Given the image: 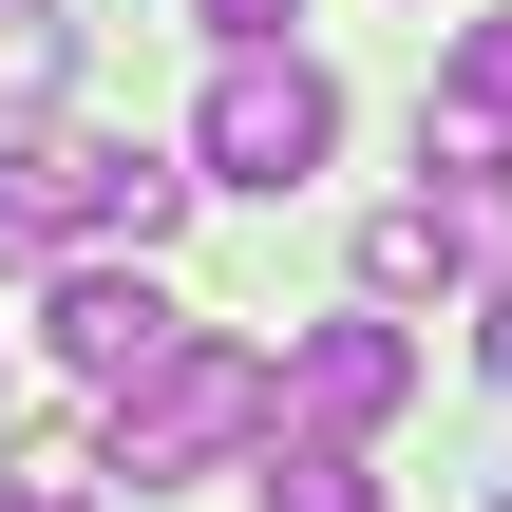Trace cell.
Returning <instances> with one entry per match:
<instances>
[{
    "label": "cell",
    "instance_id": "obj_1",
    "mask_svg": "<svg viewBox=\"0 0 512 512\" xmlns=\"http://www.w3.org/2000/svg\"><path fill=\"white\" fill-rule=\"evenodd\" d=\"M266 418H285V361H266V342H209V323H190V342H171L152 380H114V399H95V475H133V494H171V475H209V456H247Z\"/></svg>",
    "mask_w": 512,
    "mask_h": 512
},
{
    "label": "cell",
    "instance_id": "obj_2",
    "mask_svg": "<svg viewBox=\"0 0 512 512\" xmlns=\"http://www.w3.org/2000/svg\"><path fill=\"white\" fill-rule=\"evenodd\" d=\"M190 228V171L133 152V133H0V266L38 247H171Z\"/></svg>",
    "mask_w": 512,
    "mask_h": 512
},
{
    "label": "cell",
    "instance_id": "obj_3",
    "mask_svg": "<svg viewBox=\"0 0 512 512\" xmlns=\"http://www.w3.org/2000/svg\"><path fill=\"white\" fill-rule=\"evenodd\" d=\"M323 152H342V76L285 57V38H228V76H209V114H190V171H209V190H304Z\"/></svg>",
    "mask_w": 512,
    "mask_h": 512
},
{
    "label": "cell",
    "instance_id": "obj_4",
    "mask_svg": "<svg viewBox=\"0 0 512 512\" xmlns=\"http://www.w3.org/2000/svg\"><path fill=\"white\" fill-rule=\"evenodd\" d=\"M38 342H57V380H152L171 342H190V304L152 285V247H95V266H57V304H38Z\"/></svg>",
    "mask_w": 512,
    "mask_h": 512
},
{
    "label": "cell",
    "instance_id": "obj_5",
    "mask_svg": "<svg viewBox=\"0 0 512 512\" xmlns=\"http://www.w3.org/2000/svg\"><path fill=\"white\" fill-rule=\"evenodd\" d=\"M399 399H418V342H399L380 285H361V323H304V342H285V418H304V437H380Z\"/></svg>",
    "mask_w": 512,
    "mask_h": 512
},
{
    "label": "cell",
    "instance_id": "obj_6",
    "mask_svg": "<svg viewBox=\"0 0 512 512\" xmlns=\"http://www.w3.org/2000/svg\"><path fill=\"white\" fill-rule=\"evenodd\" d=\"M456 266H475V209H456V190L361 209V285H380V304H456Z\"/></svg>",
    "mask_w": 512,
    "mask_h": 512
},
{
    "label": "cell",
    "instance_id": "obj_7",
    "mask_svg": "<svg viewBox=\"0 0 512 512\" xmlns=\"http://www.w3.org/2000/svg\"><path fill=\"white\" fill-rule=\"evenodd\" d=\"M266 512H380L361 437H304V418H285V456H266Z\"/></svg>",
    "mask_w": 512,
    "mask_h": 512
},
{
    "label": "cell",
    "instance_id": "obj_8",
    "mask_svg": "<svg viewBox=\"0 0 512 512\" xmlns=\"http://www.w3.org/2000/svg\"><path fill=\"white\" fill-rule=\"evenodd\" d=\"M57 76H76V0H0V95L38 114Z\"/></svg>",
    "mask_w": 512,
    "mask_h": 512
},
{
    "label": "cell",
    "instance_id": "obj_9",
    "mask_svg": "<svg viewBox=\"0 0 512 512\" xmlns=\"http://www.w3.org/2000/svg\"><path fill=\"white\" fill-rule=\"evenodd\" d=\"M437 95H475V114H512V19H456V57H437Z\"/></svg>",
    "mask_w": 512,
    "mask_h": 512
},
{
    "label": "cell",
    "instance_id": "obj_10",
    "mask_svg": "<svg viewBox=\"0 0 512 512\" xmlns=\"http://www.w3.org/2000/svg\"><path fill=\"white\" fill-rule=\"evenodd\" d=\"M0 512H95V456H19V475H0Z\"/></svg>",
    "mask_w": 512,
    "mask_h": 512
},
{
    "label": "cell",
    "instance_id": "obj_11",
    "mask_svg": "<svg viewBox=\"0 0 512 512\" xmlns=\"http://www.w3.org/2000/svg\"><path fill=\"white\" fill-rule=\"evenodd\" d=\"M475 380H512V266L475 285Z\"/></svg>",
    "mask_w": 512,
    "mask_h": 512
},
{
    "label": "cell",
    "instance_id": "obj_12",
    "mask_svg": "<svg viewBox=\"0 0 512 512\" xmlns=\"http://www.w3.org/2000/svg\"><path fill=\"white\" fill-rule=\"evenodd\" d=\"M190 19H209V38H285L304 0H190Z\"/></svg>",
    "mask_w": 512,
    "mask_h": 512
},
{
    "label": "cell",
    "instance_id": "obj_13",
    "mask_svg": "<svg viewBox=\"0 0 512 512\" xmlns=\"http://www.w3.org/2000/svg\"><path fill=\"white\" fill-rule=\"evenodd\" d=\"M494 512H512V494H494Z\"/></svg>",
    "mask_w": 512,
    "mask_h": 512
}]
</instances>
